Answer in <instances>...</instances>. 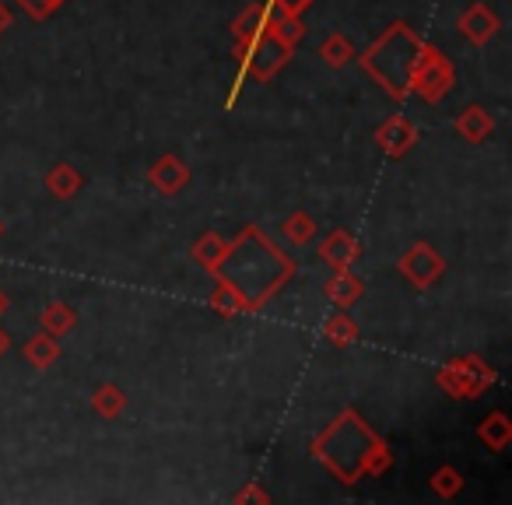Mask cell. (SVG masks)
<instances>
[{
  "label": "cell",
  "instance_id": "cell-1",
  "mask_svg": "<svg viewBox=\"0 0 512 505\" xmlns=\"http://www.w3.org/2000/svg\"><path fill=\"white\" fill-rule=\"evenodd\" d=\"M285 274H292V264L256 232L242 235L225 253V267H221L225 288H232L246 306L264 302L267 295L278 288V281L285 278Z\"/></svg>",
  "mask_w": 512,
  "mask_h": 505
},
{
  "label": "cell",
  "instance_id": "cell-2",
  "mask_svg": "<svg viewBox=\"0 0 512 505\" xmlns=\"http://www.w3.org/2000/svg\"><path fill=\"white\" fill-rule=\"evenodd\" d=\"M372 449H376V435H369V428L355 418L344 414L334 421L327 435L320 439V456L337 470L341 477H358V470L372 463Z\"/></svg>",
  "mask_w": 512,
  "mask_h": 505
},
{
  "label": "cell",
  "instance_id": "cell-3",
  "mask_svg": "<svg viewBox=\"0 0 512 505\" xmlns=\"http://www.w3.org/2000/svg\"><path fill=\"white\" fill-rule=\"evenodd\" d=\"M278 4L288 11V15H292V11H299V8H306V0H278Z\"/></svg>",
  "mask_w": 512,
  "mask_h": 505
},
{
  "label": "cell",
  "instance_id": "cell-4",
  "mask_svg": "<svg viewBox=\"0 0 512 505\" xmlns=\"http://www.w3.org/2000/svg\"><path fill=\"white\" fill-rule=\"evenodd\" d=\"M8 22H11V18H8V11L0 8V29H4V25H8Z\"/></svg>",
  "mask_w": 512,
  "mask_h": 505
},
{
  "label": "cell",
  "instance_id": "cell-5",
  "mask_svg": "<svg viewBox=\"0 0 512 505\" xmlns=\"http://www.w3.org/2000/svg\"><path fill=\"white\" fill-rule=\"evenodd\" d=\"M0 351H4V337H0Z\"/></svg>",
  "mask_w": 512,
  "mask_h": 505
}]
</instances>
